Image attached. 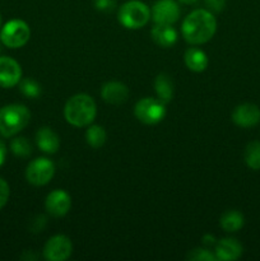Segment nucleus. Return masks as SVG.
Returning a JSON list of instances; mask_svg holds the SVG:
<instances>
[{
	"label": "nucleus",
	"mask_w": 260,
	"mask_h": 261,
	"mask_svg": "<svg viewBox=\"0 0 260 261\" xmlns=\"http://www.w3.org/2000/svg\"><path fill=\"white\" fill-rule=\"evenodd\" d=\"M217 30L216 18L209 10L196 9L184 19L183 36L191 45H201L211 40Z\"/></svg>",
	"instance_id": "f257e3e1"
},
{
	"label": "nucleus",
	"mask_w": 260,
	"mask_h": 261,
	"mask_svg": "<svg viewBox=\"0 0 260 261\" xmlns=\"http://www.w3.org/2000/svg\"><path fill=\"white\" fill-rule=\"evenodd\" d=\"M97 114L96 102L88 94H75L70 97L64 107V116L70 125L83 127L91 124Z\"/></svg>",
	"instance_id": "f03ea898"
},
{
	"label": "nucleus",
	"mask_w": 260,
	"mask_h": 261,
	"mask_svg": "<svg viewBox=\"0 0 260 261\" xmlns=\"http://www.w3.org/2000/svg\"><path fill=\"white\" fill-rule=\"evenodd\" d=\"M31 112L23 105H8L0 109V134L10 138L22 132L28 125Z\"/></svg>",
	"instance_id": "7ed1b4c3"
},
{
	"label": "nucleus",
	"mask_w": 260,
	"mask_h": 261,
	"mask_svg": "<svg viewBox=\"0 0 260 261\" xmlns=\"http://www.w3.org/2000/svg\"><path fill=\"white\" fill-rule=\"evenodd\" d=\"M119 22L127 30H139L144 27L150 18V10L139 0H130L120 7Z\"/></svg>",
	"instance_id": "20e7f679"
},
{
	"label": "nucleus",
	"mask_w": 260,
	"mask_h": 261,
	"mask_svg": "<svg viewBox=\"0 0 260 261\" xmlns=\"http://www.w3.org/2000/svg\"><path fill=\"white\" fill-rule=\"evenodd\" d=\"M31 36L30 25L20 19H12L5 23L0 32V40L7 47L18 48L28 42Z\"/></svg>",
	"instance_id": "39448f33"
},
{
	"label": "nucleus",
	"mask_w": 260,
	"mask_h": 261,
	"mask_svg": "<svg viewBox=\"0 0 260 261\" xmlns=\"http://www.w3.org/2000/svg\"><path fill=\"white\" fill-rule=\"evenodd\" d=\"M135 117L140 122L154 125L162 121L166 116V105L157 98H143L134 107Z\"/></svg>",
	"instance_id": "423d86ee"
},
{
	"label": "nucleus",
	"mask_w": 260,
	"mask_h": 261,
	"mask_svg": "<svg viewBox=\"0 0 260 261\" xmlns=\"http://www.w3.org/2000/svg\"><path fill=\"white\" fill-rule=\"evenodd\" d=\"M55 173V166L47 158L33 160L25 170V178L35 186H43L51 181Z\"/></svg>",
	"instance_id": "0eeeda50"
},
{
	"label": "nucleus",
	"mask_w": 260,
	"mask_h": 261,
	"mask_svg": "<svg viewBox=\"0 0 260 261\" xmlns=\"http://www.w3.org/2000/svg\"><path fill=\"white\" fill-rule=\"evenodd\" d=\"M73 251L70 240L63 234L54 236L43 247V257L48 261H64L69 259Z\"/></svg>",
	"instance_id": "6e6552de"
},
{
	"label": "nucleus",
	"mask_w": 260,
	"mask_h": 261,
	"mask_svg": "<svg viewBox=\"0 0 260 261\" xmlns=\"http://www.w3.org/2000/svg\"><path fill=\"white\" fill-rule=\"evenodd\" d=\"M180 7L175 0H158L152 8V19L155 24H171L177 22Z\"/></svg>",
	"instance_id": "1a4fd4ad"
},
{
	"label": "nucleus",
	"mask_w": 260,
	"mask_h": 261,
	"mask_svg": "<svg viewBox=\"0 0 260 261\" xmlns=\"http://www.w3.org/2000/svg\"><path fill=\"white\" fill-rule=\"evenodd\" d=\"M22 78L20 65L12 58L3 56L0 58V87L12 88L17 86Z\"/></svg>",
	"instance_id": "9d476101"
},
{
	"label": "nucleus",
	"mask_w": 260,
	"mask_h": 261,
	"mask_svg": "<svg viewBox=\"0 0 260 261\" xmlns=\"http://www.w3.org/2000/svg\"><path fill=\"white\" fill-rule=\"evenodd\" d=\"M232 121L241 127H252L260 122V109L254 103L239 105L232 112Z\"/></svg>",
	"instance_id": "9b49d317"
},
{
	"label": "nucleus",
	"mask_w": 260,
	"mask_h": 261,
	"mask_svg": "<svg viewBox=\"0 0 260 261\" xmlns=\"http://www.w3.org/2000/svg\"><path fill=\"white\" fill-rule=\"evenodd\" d=\"M71 199L64 190H54L47 195L45 201V208L48 214L54 217H63L70 211Z\"/></svg>",
	"instance_id": "f8f14e48"
},
{
	"label": "nucleus",
	"mask_w": 260,
	"mask_h": 261,
	"mask_svg": "<svg viewBox=\"0 0 260 261\" xmlns=\"http://www.w3.org/2000/svg\"><path fill=\"white\" fill-rule=\"evenodd\" d=\"M101 96L107 103L121 105L126 102L127 97H129V89L120 82H109L102 87Z\"/></svg>",
	"instance_id": "ddd939ff"
},
{
	"label": "nucleus",
	"mask_w": 260,
	"mask_h": 261,
	"mask_svg": "<svg viewBox=\"0 0 260 261\" xmlns=\"http://www.w3.org/2000/svg\"><path fill=\"white\" fill-rule=\"evenodd\" d=\"M242 255V246L237 240L223 239L217 242L216 257L217 260L229 261L237 260Z\"/></svg>",
	"instance_id": "4468645a"
},
{
	"label": "nucleus",
	"mask_w": 260,
	"mask_h": 261,
	"mask_svg": "<svg viewBox=\"0 0 260 261\" xmlns=\"http://www.w3.org/2000/svg\"><path fill=\"white\" fill-rule=\"evenodd\" d=\"M36 142H37L38 148L42 152L48 153V154H54L58 152L59 147H60V139L56 135L55 132L50 129V127H41L36 134Z\"/></svg>",
	"instance_id": "2eb2a0df"
},
{
	"label": "nucleus",
	"mask_w": 260,
	"mask_h": 261,
	"mask_svg": "<svg viewBox=\"0 0 260 261\" xmlns=\"http://www.w3.org/2000/svg\"><path fill=\"white\" fill-rule=\"evenodd\" d=\"M150 35L158 46L165 48L171 47L177 41V32L175 28L171 27V24H155Z\"/></svg>",
	"instance_id": "dca6fc26"
},
{
	"label": "nucleus",
	"mask_w": 260,
	"mask_h": 261,
	"mask_svg": "<svg viewBox=\"0 0 260 261\" xmlns=\"http://www.w3.org/2000/svg\"><path fill=\"white\" fill-rule=\"evenodd\" d=\"M185 64L191 71H195V73H200L204 71L208 66V56L205 55V53L199 48L191 47L189 48L185 53Z\"/></svg>",
	"instance_id": "f3484780"
},
{
	"label": "nucleus",
	"mask_w": 260,
	"mask_h": 261,
	"mask_svg": "<svg viewBox=\"0 0 260 261\" xmlns=\"http://www.w3.org/2000/svg\"><path fill=\"white\" fill-rule=\"evenodd\" d=\"M154 89L155 93H157L158 99L162 101L165 105L172 101L173 83L170 75H167V74L165 73L157 75V78H155L154 81Z\"/></svg>",
	"instance_id": "a211bd4d"
},
{
	"label": "nucleus",
	"mask_w": 260,
	"mask_h": 261,
	"mask_svg": "<svg viewBox=\"0 0 260 261\" xmlns=\"http://www.w3.org/2000/svg\"><path fill=\"white\" fill-rule=\"evenodd\" d=\"M244 216L240 212L228 211L221 217L219 224L226 232H237L244 226Z\"/></svg>",
	"instance_id": "6ab92c4d"
},
{
	"label": "nucleus",
	"mask_w": 260,
	"mask_h": 261,
	"mask_svg": "<svg viewBox=\"0 0 260 261\" xmlns=\"http://www.w3.org/2000/svg\"><path fill=\"white\" fill-rule=\"evenodd\" d=\"M244 160L251 170H260V142L254 140L245 148Z\"/></svg>",
	"instance_id": "aec40b11"
},
{
	"label": "nucleus",
	"mask_w": 260,
	"mask_h": 261,
	"mask_svg": "<svg viewBox=\"0 0 260 261\" xmlns=\"http://www.w3.org/2000/svg\"><path fill=\"white\" fill-rule=\"evenodd\" d=\"M106 132L102 126L98 125H93V126H89L86 132V139L87 143L91 145L92 148L97 149V148H101L102 145L106 142Z\"/></svg>",
	"instance_id": "412c9836"
},
{
	"label": "nucleus",
	"mask_w": 260,
	"mask_h": 261,
	"mask_svg": "<svg viewBox=\"0 0 260 261\" xmlns=\"http://www.w3.org/2000/svg\"><path fill=\"white\" fill-rule=\"evenodd\" d=\"M10 150L14 155L20 158H25L32 153V145L25 138L18 137L10 142Z\"/></svg>",
	"instance_id": "4be33fe9"
},
{
	"label": "nucleus",
	"mask_w": 260,
	"mask_h": 261,
	"mask_svg": "<svg viewBox=\"0 0 260 261\" xmlns=\"http://www.w3.org/2000/svg\"><path fill=\"white\" fill-rule=\"evenodd\" d=\"M19 89L25 97H30V98H37L41 94L40 84L32 79H24L20 82Z\"/></svg>",
	"instance_id": "5701e85b"
},
{
	"label": "nucleus",
	"mask_w": 260,
	"mask_h": 261,
	"mask_svg": "<svg viewBox=\"0 0 260 261\" xmlns=\"http://www.w3.org/2000/svg\"><path fill=\"white\" fill-rule=\"evenodd\" d=\"M186 259L191 261H214L217 260L216 255L212 254V251L206 249H195L190 251L186 256Z\"/></svg>",
	"instance_id": "b1692460"
},
{
	"label": "nucleus",
	"mask_w": 260,
	"mask_h": 261,
	"mask_svg": "<svg viewBox=\"0 0 260 261\" xmlns=\"http://www.w3.org/2000/svg\"><path fill=\"white\" fill-rule=\"evenodd\" d=\"M116 7V0H94V8L99 12H112Z\"/></svg>",
	"instance_id": "393cba45"
},
{
	"label": "nucleus",
	"mask_w": 260,
	"mask_h": 261,
	"mask_svg": "<svg viewBox=\"0 0 260 261\" xmlns=\"http://www.w3.org/2000/svg\"><path fill=\"white\" fill-rule=\"evenodd\" d=\"M9 185L7 184V181L0 178V209L7 204L8 199H9Z\"/></svg>",
	"instance_id": "a878e982"
},
{
	"label": "nucleus",
	"mask_w": 260,
	"mask_h": 261,
	"mask_svg": "<svg viewBox=\"0 0 260 261\" xmlns=\"http://www.w3.org/2000/svg\"><path fill=\"white\" fill-rule=\"evenodd\" d=\"M205 5L211 12L219 13L224 9L226 7V0H204Z\"/></svg>",
	"instance_id": "bb28decb"
},
{
	"label": "nucleus",
	"mask_w": 260,
	"mask_h": 261,
	"mask_svg": "<svg viewBox=\"0 0 260 261\" xmlns=\"http://www.w3.org/2000/svg\"><path fill=\"white\" fill-rule=\"evenodd\" d=\"M5 157H7V147H5L3 140H0V167L4 165Z\"/></svg>",
	"instance_id": "cd10ccee"
},
{
	"label": "nucleus",
	"mask_w": 260,
	"mask_h": 261,
	"mask_svg": "<svg viewBox=\"0 0 260 261\" xmlns=\"http://www.w3.org/2000/svg\"><path fill=\"white\" fill-rule=\"evenodd\" d=\"M203 241H204V244L205 245H213V244H216V239H214L213 236H204V239H203Z\"/></svg>",
	"instance_id": "c85d7f7f"
},
{
	"label": "nucleus",
	"mask_w": 260,
	"mask_h": 261,
	"mask_svg": "<svg viewBox=\"0 0 260 261\" xmlns=\"http://www.w3.org/2000/svg\"><path fill=\"white\" fill-rule=\"evenodd\" d=\"M180 3H183V4H186V5H190V4H195L198 0H178Z\"/></svg>",
	"instance_id": "c756f323"
},
{
	"label": "nucleus",
	"mask_w": 260,
	"mask_h": 261,
	"mask_svg": "<svg viewBox=\"0 0 260 261\" xmlns=\"http://www.w3.org/2000/svg\"><path fill=\"white\" fill-rule=\"evenodd\" d=\"M0 25H2V15H0Z\"/></svg>",
	"instance_id": "7c9ffc66"
}]
</instances>
